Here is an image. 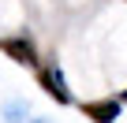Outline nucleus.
<instances>
[{
    "label": "nucleus",
    "instance_id": "4",
    "mask_svg": "<svg viewBox=\"0 0 127 123\" xmlns=\"http://www.w3.org/2000/svg\"><path fill=\"white\" fill-rule=\"evenodd\" d=\"M26 116H30V108H26L23 101H8V104H4V119H8V123H26Z\"/></svg>",
    "mask_w": 127,
    "mask_h": 123
},
{
    "label": "nucleus",
    "instance_id": "1",
    "mask_svg": "<svg viewBox=\"0 0 127 123\" xmlns=\"http://www.w3.org/2000/svg\"><path fill=\"white\" fill-rule=\"evenodd\" d=\"M37 86L56 101V104H71V90H67V78H64V71L56 64H45L37 67Z\"/></svg>",
    "mask_w": 127,
    "mask_h": 123
},
{
    "label": "nucleus",
    "instance_id": "2",
    "mask_svg": "<svg viewBox=\"0 0 127 123\" xmlns=\"http://www.w3.org/2000/svg\"><path fill=\"white\" fill-rule=\"evenodd\" d=\"M0 52H4L8 60H15V64H23V67H37V45H34L26 34L0 37Z\"/></svg>",
    "mask_w": 127,
    "mask_h": 123
},
{
    "label": "nucleus",
    "instance_id": "5",
    "mask_svg": "<svg viewBox=\"0 0 127 123\" xmlns=\"http://www.w3.org/2000/svg\"><path fill=\"white\" fill-rule=\"evenodd\" d=\"M120 101H123V104H127V90H123V93H120Z\"/></svg>",
    "mask_w": 127,
    "mask_h": 123
},
{
    "label": "nucleus",
    "instance_id": "3",
    "mask_svg": "<svg viewBox=\"0 0 127 123\" xmlns=\"http://www.w3.org/2000/svg\"><path fill=\"white\" fill-rule=\"evenodd\" d=\"M120 108H123L120 97H94V101H82L79 104V112L86 119H94V123H116L120 119Z\"/></svg>",
    "mask_w": 127,
    "mask_h": 123
}]
</instances>
